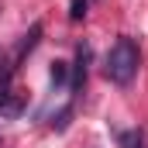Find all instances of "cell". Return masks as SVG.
Instances as JSON below:
<instances>
[{
    "label": "cell",
    "instance_id": "cell-1",
    "mask_svg": "<svg viewBox=\"0 0 148 148\" xmlns=\"http://www.w3.org/2000/svg\"><path fill=\"white\" fill-rule=\"evenodd\" d=\"M138 66H141V52H138V41L134 38H117L107 52V62H103V73L110 83L117 86H127L134 76H138Z\"/></svg>",
    "mask_w": 148,
    "mask_h": 148
},
{
    "label": "cell",
    "instance_id": "cell-2",
    "mask_svg": "<svg viewBox=\"0 0 148 148\" xmlns=\"http://www.w3.org/2000/svg\"><path fill=\"white\" fill-rule=\"evenodd\" d=\"M38 38H41V21H35V24H31V31L17 41V48H14V55H10V59H14V62H21V59H24V55L38 45Z\"/></svg>",
    "mask_w": 148,
    "mask_h": 148
},
{
    "label": "cell",
    "instance_id": "cell-3",
    "mask_svg": "<svg viewBox=\"0 0 148 148\" xmlns=\"http://www.w3.org/2000/svg\"><path fill=\"white\" fill-rule=\"evenodd\" d=\"M24 110V100L10 90V93H0V117H17Z\"/></svg>",
    "mask_w": 148,
    "mask_h": 148
},
{
    "label": "cell",
    "instance_id": "cell-4",
    "mask_svg": "<svg viewBox=\"0 0 148 148\" xmlns=\"http://www.w3.org/2000/svg\"><path fill=\"white\" fill-rule=\"evenodd\" d=\"M86 62H90V48L79 45L76 48V73H73V90H83V79H86Z\"/></svg>",
    "mask_w": 148,
    "mask_h": 148
},
{
    "label": "cell",
    "instance_id": "cell-5",
    "mask_svg": "<svg viewBox=\"0 0 148 148\" xmlns=\"http://www.w3.org/2000/svg\"><path fill=\"white\" fill-rule=\"evenodd\" d=\"M48 76H52V86H62V83H69V62H59V59H55Z\"/></svg>",
    "mask_w": 148,
    "mask_h": 148
},
{
    "label": "cell",
    "instance_id": "cell-6",
    "mask_svg": "<svg viewBox=\"0 0 148 148\" xmlns=\"http://www.w3.org/2000/svg\"><path fill=\"white\" fill-rule=\"evenodd\" d=\"M86 7H90V0H73V3H69V17H73V21H83V17H86Z\"/></svg>",
    "mask_w": 148,
    "mask_h": 148
},
{
    "label": "cell",
    "instance_id": "cell-7",
    "mask_svg": "<svg viewBox=\"0 0 148 148\" xmlns=\"http://www.w3.org/2000/svg\"><path fill=\"white\" fill-rule=\"evenodd\" d=\"M121 145L124 148H141V134H138V131H124V134H121Z\"/></svg>",
    "mask_w": 148,
    "mask_h": 148
}]
</instances>
